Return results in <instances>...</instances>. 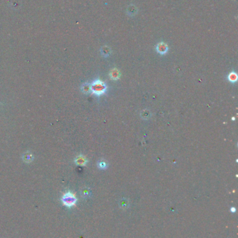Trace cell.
<instances>
[{"instance_id": "30bf717a", "label": "cell", "mask_w": 238, "mask_h": 238, "mask_svg": "<svg viewBox=\"0 0 238 238\" xmlns=\"http://www.w3.org/2000/svg\"><path fill=\"white\" fill-rule=\"evenodd\" d=\"M81 90H82V91H83V93H89L91 91L90 84H88V83L84 84L82 86Z\"/></svg>"}, {"instance_id": "8992f818", "label": "cell", "mask_w": 238, "mask_h": 238, "mask_svg": "<svg viewBox=\"0 0 238 238\" xmlns=\"http://www.w3.org/2000/svg\"><path fill=\"white\" fill-rule=\"evenodd\" d=\"M87 159L85 158L84 156L80 155L78 157H77L75 159V162L76 163V164L78 165H81V166H85L87 164Z\"/></svg>"}, {"instance_id": "277c9868", "label": "cell", "mask_w": 238, "mask_h": 238, "mask_svg": "<svg viewBox=\"0 0 238 238\" xmlns=\"http://www.w3.org/2000/svg\"><path fill=\"white\" fill-rule=\"evenodd\" d=\"M110 77L113 80H118L120 77V73L118 69L114 68L112 69L110 72Z\"/></svg>"}, {"instance_id": "6da1fadb", "label": "cell", "mask_w": 238, "mask_h": 238, "mask_svg": "<svg viewBox=\"0 0 238 238\" xmlns=\"http://www.w3.org/2000/svg\"><path fill=\"white\" fill-rule=\"evenodd\" d=\"M91 91L93 94L96 95H101L106 93L107 90V86L102 81L97 79L95 80L90 85Z\"/></svg>"}, {"instance_id": "3957f363", "label": "cell", "mask_w": 238, "mask_h": 238, "mask_svg": "<svg viewBox=\"0 0 238 238\" xmlns=\"http://www.w3.org/2000/svg\"><path fill=\"white\" fill-rule=\"evenodd\" d=\"M156 50L160 54H165L168 51V46L165 43L161 42L157 45V46H156Z\"/></svg>"}, {"instance_id": "52a82bcc", "label": "cell", "mask_w": 238, "mask_h": 238, "mask_svg": "<svg viewBox=\"0 0 238 238\" xmlns=\"http://www.w3.org/2000/svg\"><path fill=\"white\" fill-rule=\"evenodd\" d=\"M101 53L103 56H108L111 53V50L108 46H103L101 49Z\"/></svg>"}, {"instance_id": "ba28073f", "label": "cell", "mask_w": 238, "mask_h": 238, "mask_svg": "<svg viewBox=\"0 0 238 238\" xmlns=\"http://www.w3.org/2000/svg\"><path fill=\"white\" fill-rule=\"evenodd\" d=\"M22 159L27 163H30L33 160V155L30 153H25L22 155Z\"/></svg>"}, {"instance_id": "7a4b0ae2", "label": "cell", "mask_w": 238, "mask_h": 238, "mask_svg": "<svg viewBox=\"0 0 238 238\" xmlns=\"http://www.w3.org/2000/svg\"><path fill=\"white\" fill-rule=\"evenodd\" d=\"M62 201L64 206L71 208V207L75 206L76 202H77V198H76L75 195L72 193L66 192L62 196Z\"/></svg>"}, {"instance_id": "7c38bea8", "label": "cell", "mask_w": 238, "mask_h": 238, "mask_svg": "<svg viewBox=\"0 0 238 238\" xmlns=\"http://www.w3.org/2000/svg\"><path fill=\"white\" fill-rule=\"evenodd\" d=\"M98 166L100 169H106V168L108 167V164H107L106 162H104V161H101L99 162Z\"/></svg>"}, {"instance_id": "5b68a950", "label": "cell", "mask_w": 238, "mask_h": 238, "mask_svg": "<svg viewBox=\"0 0 238 238\" xmlns=\"http://www.w3.org/2000/svg\"><path fill=\"white\" fill-rule=\"evenodd\" d=\"M126 13H127V14L128 15H130V16H134V15L138 13V9L136 8V6L130 5L128 6V7L127 8Z\"/></svg>"}, {"instance_id": "8fae6325", "label": "cell", "mask_w": 238, "mask_h": 238, "mask_svg": "<svg viewBox=\"0 0 238 238\" xmlns=\"http://www.w3.org/2000/svg\"><path fill=\"white\" fill-rule=\"evenodd\" d=\"M141 116L144 119H148L150 118V116H151V114H150L149 111L144 110L143 112L141 113Z\"/></svg>"}, {"instance_id": "9c48e42d", "label": "cell", "mask_w": 238, "mask_h": 238, "mask_svg": "<svg viewBox=\"0 0 238 238\" xmlns=\"http://www.w3.org/2000/svg\"><path fill=\"white\" fill-rule=\"evenodd\" d=\"M228 80H229L232 83H235L237 81V75L235 72H231V73L228 75Z\"/></svg>"}]
</instances>
